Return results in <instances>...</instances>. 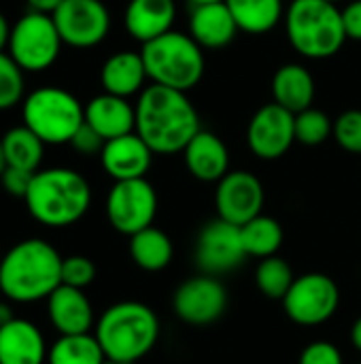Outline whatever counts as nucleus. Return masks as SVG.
<instances>
[{
	"label": "nucleus",
	"instance_id": "2eb2a0df",
	"mask_svg": "<svg viewBox=\"0 0 361 364\" xmlns=\"http://www.w3.org/2000/svg\"><path fill=\"white\" fill-rule=\"evenodd\" d=\"M228 307V292L213 275H198L179 286L174 292L177 316L191 326H206L217 322Z\"/></svg>",
	"mask_w": 361,
	"mask_h": 364
},
{
	"label": "nucleus",
	"instance_id": "dca6fc26",
	"mask_svg": "<svg viewBox=\"0 0 361 364\" xmlns=\"http://www.w3.org/2000/svg\"><path fill=\"white\" fill-rule=\"evenodd\" d=\"M151 158H153V151L136 132L106 141L100 154L102 168L115 181L143 179L151 166Z\"/></svg>",
	"mask_w": 361,
	"mask_h": 364
},
{
	"label": "nucleus",
	"instance_id": "ddd939ff",
	"mask_svg": "<svg viewBox=\"0 0 361 364\" xmlns=\"http://www.w3.org/2000/svg\"><path fill=\"white\" fill-rule=\"evenodd\" d=\"M264 186L249 171H230L215 190L217 218L234 226H245L253 218L262 215Z\"/></svg>",
	"mask_w": 361,
	"mask_h": 364
},
{
	"label": "nucleus",
	"instance_id": "393cba45",
	"mask_svg": "<svg viewBox=\"0 0 361 364\" xmlns=\"http://www.w3.org/2000/svg\"><path fill=\"white\" fill-rule=\"evenodd\" d=\"M236 26L247 34H266L283 17V0H226Z\"/></svg>",
	"mask_w": 361,
	"mask_h": 364
},
{
	"label": "nucleus",
	"instance_id": "f704fd0d",
	"mask_svg": "<svg viewBox=\"0 0 361 364\" xmlns=\"http://www.w3.org/2000/svg\"><path fill=\"white\" fill-rule=\"evenodd\" d=\"M298 364H345L343 363V354L340 350L330 343V341H315L309 343L302 354H300V363Z\"/></svg>",
	"mask_w": 361,
	"mask_h": 364
},
{
	"label": "nucleus",
	"instance_id": "f3484780",
	"mask_svg": "<svg viewBox=\"0 0 361 364\" xmlns=\"http://www.w3.org/2000/svg\"><path fill=\"white\" fill-rule=\"evenodd\" d=\"M187 171L204 183H219L230 173V151L226 143L209 132L200 130L183 149Z\"/></svg>",
	"mask_w": 361,
	"mask_h": 364
},
{
	"label": "nucleus",
	"instance_id": "1a4fd4ad",
	"mask_svg": "<svg viewBox=\"0 0 361 364\" xmlns=\"http://www.w3.org/2000/svg\"><path fill=\"white\" fill-rule=\"evenodd\" d=\"M340 305V292L332 277L323 273H306L296 277L283 299L287 318L300 326H319L328 322Z\"/></svg>",
	"mask_w": 361,
	"mask_h": 364
},
{
	"label": "nucleus",
	"instance_id": "aec40b11",
	"mask_svg": "<svg viewBox=\"0 0 361 364\" xmlns=\"http://www.w3.org/2000/svg\"><path fill=\"white\" fill-rule=\"evenodd\" d=\"M85 124H89L104 141L136 132V109L128 98L113 94H98L85 107Z\"/></svg>",
	"mask_w": 361,
	"mask_h": 364
},
{
	"label": "nucleus",
	"instance_id": "58836bf2",
	"mask_svg": "<svg viewBox=\"0 0 361 364\" xmlns=\"http://www.w3.org/2000/svg\"><path fill=\"white\" fill-rule=\"evenodd\" d=\"M30 11L34 13H45V15H53L57 11V6L64 2V0H26Z\"/></svg>",
	"mask_w": 361,
	"mask_h": 364
},
{
	"label": "nucleus",
	"instance_id": "c85d7f7f",
	"mask_svg": "<svg viewBox=\"0 0 361 364\" xmlns=\"http://www.w3.org/2000/svg\"><path fill=\"white\" fill-rule=\"evenodd\" d=\"M240 237L247 256H255L262 260L277 256L283 245V228L274 218L268 215H257L240 226Z\"/></svg>",
	"mask_w": 361,
	"mask_h": 364
},
{
	"label": "nucleus",
	"instance_id": "6e6552de",
	"mask_svg": "<svg viewBox=\"0 0 361 364\" xmlns=\"http://www.w3.org/2000/svg\"><path fill=\"white\" fill-rule=\"evenodd\" d=\"M62 36L51 15L28 11L11 28L9 55L23 73L47 70L60 55Z\"/></svg>",
	"mask_w": 361,
	"mask_h": 364
},
{
	"label": "nucleus",
	"instance_id": "bb28decb",
	"mask_svg": "<svg viewBox=\"0 0 361 364\" xmlns=\"http://www.w3.org/2000/svg\"><path fill=\"white\" fill-rule=\"evenodd\" d=\"M0 141H2V149H4L9 166L21 168L28 173H38L45 143L28 126H15L6 130Z\"/></svg>",
	"mask_w": 361,
	"mask_h": 364
},
{
	"label": "nucleus",
	"instance_id": "b1692460",
	"mask_svg": "<svg viewBox=\"0 0 361 364\" xmlns=\"http://www.w3.org/2000/svg\"><path fill=\"white\" fill-rule=\"evenodd\" d=\"M272 96L277 105L294 115L311 109L315 100V79L311 70L296 62L283 64L272 77Z\"/></svg>",
	"mask_w": 361,
	"mask_h": 364
},
{
	"label": "nucleus",
	"instance_id": "39448f33",
	"mask_svg": "<svg viewBox=\"0 0 361 364\" xmlns=\"http://www.w3.org/2000/svg\"><path fill=\"white\" fill-rule=\"evenodd\" d=\"M285 32L291 47L309 60L332 58L347 41L343 11L328 0H294L285 11Z\"/></svg>",
	"mask_w": 361,
	"mask_h": 364
},
{
	"label": "nucleus",
	"instance_id": "09e8293b",
	"mask_svg": "<svg viewBox=\"0 0 361 364\" xmlns=\"http://www.w3.org/2000/svg\"><path fill=\"white\" fill-rule=\"evenodd\" d=\"M360 364H361V363H360Z\"/></svg>",
	"mask_w": 361,
	"mask_h": 364
},
{
	"label": "nucleus",
	"instance_id": "7ed1b4c3",
	"mask_svg": "<svg viewBox=\"0 0 361 364\" xmlns=\"http://www.w3.org/2000/svg\"><path fill=\"white\" fill-rule=\"evenodd\" d=\"M23 200L38 224L66 228L87 213L91 205V188L81 173L55 166L34 173Z\"/></svg>",
	"mask_w": 361,
	"mask_h": 364
},
{
	"label": "nucleus",
	"instance_id": "f8f14e48",
	"mask_svg": "<svg viewBox=\"0 0 361 364\" xmlns=\"http://www.w3.org/2000/svg\"><path fill=\"white\" fill-rule=\"evenodd\" d=\"M296 143V115L277 102L257 109L247 128V145L262 160H277Z\"/></svg>",
	"mask_w": 361,
	"mask_h": 364
},
{
	"label": "nucleus",
	"instance_id": "4c0bfd02",
	"mask_svg": "<svg viewBox=\"0 0 361 364\" xmlns=\"http://www.w3.org/2000/svg\"><path fill=\"white\" fill-rule=\"evenodd\" d=\"M343 23H345L347 38L361 41V0H351L343 9Z\"/></svg>",
	"mask_w": 361,
	"mask_h": 364
},
{
	"label": "nucleus",
	"instance_id": "72a5a7b5",
	"mask_svg": "<svg viewBox=\"0 0 361 364\" xmlns=\"http://www.w3.org/2000/svg\"><path fill=\"white\" fill-rule=\"evenodd\" d=\"M96 279V264L87 256H68L62 260V284L70 288H87Z\"/></svg>",
	"mask_w": 361,
	"mask_h": 364
},
{
	"label": "nucleus",
	"instance_id": "49530a36",
	"mask_svg": "<svg viewBox=\"0 0 361 364\" xmlns=\"http://www.w3.org/2000/svg\"><path fill=\"white\" fill-rule=\"evenodd\" d=\"M328 2H332V4H338L340 0H328Z\"/></svg>",
	"mask_w": 361,
	"mask_h": 364
},
{
	"label": "nucleus",
	"instance_id": "2f4dec72",
	"mask_svg": "<svg viewBox=\"0 0 361 364\" xmlns=\"http://www.w3.org/2000/svg\"><path fill=\"white\" fill-rule=\"evenodd\" d=\"M23 98V70L15 60L0 51V111L15 107Z\"/></svg>",
	"mask_w": 361,
	"mask_h": 364
},
{
	"label": "nucleus",
	"instance_id": "37998d69",
	"mask_svg": "<svg viewBox=\"0 0 361 364\" xmlns=\"http://www.w3.org/2000/svg\"><path fill=\"white\" fill-rule=\"evenodd\" d=\"M6 156H4V149H2V141H0V177H2V173L6 171Z\"/></svg>",
	"mask_w": 361,
	"mask_h": 364
},
{
	"label": "nucleus",
	"instance_id": "ea45409f",
	"mask_svg": "<svg viewBox=\"0 0 361 364\" xmlns=\"http://www.w3.org/2000/svg\"><path fill=\"white\" fill-rule=\"evenodd\" d=\"M9 41H11V28H9L6 17L0 13V51H4V47H9Z\"/></svg>",
	"mask_w": 361,
	"mask_h": 364
},
{
	"label": "nucleus",
	"instance_id": "79ce46f5",
	"mask_svg": "<svg viewBox=\"0 0 361 364\" xmlns=\"http://www.w3.org/2000/svg\"><path fill=\"white\" fill-rule=\"evenodd\" d=\"M351 343L357 352H361V318L355 320V324L351 328Z\"/></svg>",
	"mask_w": 361,
	"mask_h": 364
},
{
	"label": "nucleus",
	"instance_id": "473e14b6",
	"mask_svg": "<svg viewBox=\"0 0 361 364\" xmlns=\"http://www.w3.org/2000/svg\"><path fill=\"white\" fill-rule=\"evenodd\" d=\"M332 136L336 143L349 151V154H361V111L360 109H349L340 113L334 122V132Z\"/></svg>",
	"mask_w": 361,
	"mask_h": 364
},
{
	"label": "nucleus",
	"instance_id": "423d86ee",
	"mask_svg": "<svg viewBox=\"0 0 361 364\" xmlns=\"http://www.w3.org/2000/svg\"><path fill=\"white\" fill-rule=\"evenodd\" d=\"M147 77L164 87L187 92L204 77V49L185 32L170 30L140 49Z\"/></svg>",
	"mask_w": 361,
	"mask_h": 364
},
{
	"label": "nucleus",
	"instance_id": "a878e982",
	"mask_svg": "<svg viewBox=\"0 0 361 364\" xmlns=\"http://www.w3.org/2000/svg\"><path fill=\"white\" fill-rule=\"evenodd\" d=\"M172 241L160 228H145L130 237V256L134 264L143 271L157 273L166 269L172 260Z\"/></svg>",
	"mask_w": 361,
	"mask_h": 364
},
{
	"label": "nucleus",
	"instance_id": "7c9ffc66",
	"mask_svg": "<svg viewBox=\"0 0 361 364\" xmlns=\"http://www.w3.org/2000/svg\"><path fill=\"white\" fill-rule=\"evenodd\" d=\"M334 132V122L319 109L311 107L296 115V141L309 147L326 143Z\"/></svg>",
	"mask_w": 361,
	"mask_h": 364
},
{
	"label": "nucleus",
	"instance_id": "c03bdc74",
	"mask_svg": "<svg viewBox=\"0 0 361 364\" xmlns=\"http://www.w3.org/2000/svg\"><path fill=\"white\" fill-rule=\"evenodd\" d=\"M187 2H191V4L196 6V4H209V2H223V0H187Z\"/></svg>",
	"mask_w": 361,
	"mask_h": 364
},
{
	"label": "nucleus",
	"instance_id": "5701e85b",
	"mask_svg": "<svg viewBox=\"0 0 361 364\" xmlns=\"http://www.w3.org/2000/svg\"><path fill=\"white\" fill-rule=\"evenodd\" d=\"M147 68L140 51H119L113 53L100 70V83L106 94L130 98L145 90Z\"/></svg>",
	"mask_w": 361,
	"mask_h": 364
},
{
	"label": "nucleus",
	"instance_id": "a18cd8bd",
	"mask_svg": "<svg viewBox=\"0 0 361 364\" xmlns=\"http://www.w3.org/2000/svg\"><path fill=\"white\" fill-rule=\"evenodd\" d=\"M102 364H119V363H113V360H104Z\"/></svg>",
	"mask_w": 361,
	"mask_h": 364
},
{
	"label": "nucleus",
	"instance_id": "9d476101",
	"mask_svg": "<svg viewBox=\"0 0 361 364\" xmlns=\"http://www.w3.org/2000/svg\"><path fill=\"white\" fill-rule=\"evenodd\" d=\"M157 213V194L153 186L143 179L115 181L106 196V218L111 226L128 237L153 226Z\"/></svg>",
	"mask_w": 361,
	"mask_h": 364
},
{
	"label": "nucleus",
	"instance_id": "a19ab883",
	"mask_svg": "<svg viewBox=\"0 0 361 364\" xmlns=\"http://www.w3.org/2000/svg\"><path fill=\"white\" fill-rule=\"evenodd\" d=\"M13 320H15V316H13L11 305L0 301V328H2V326H6V324H9V322H13Z\"/></svg>",
	"mask_w": 361,
	"mask_h": 364
},
{
	"label": "nucleus",
	"instance_id": "c9c22d12",
	"mask_svg": "<svg viewBox=\"0 0 361 364\" xmlns=\"http://www.w3.org/2000/svg\"><path fill=\"white\" fill-rule=\"evenodd\" d=\"M104 139L89 126L83 122V126L74 132V136L70 139V145L77 154H83V156H96V154H102L104 149Z\"/></svg>",
	"mask_w": 361,
	"mask_h": 364
},
{
	"label": "nucleus",
	"instance_id": "6ab92c4d",
	"mask_svg": "<svg viewBox=\"0 0 361 364\" xmlns=\"http://www.w3.org/2000/svg\"><path fill=\"white\" fill-rule=\"evenodd\" d=\"M238 34V26L223 2L196 4L189 15V36L202 49H223Z\"/></svg>",
	"mask_w": 361,
	"mask_h": 364
},
{
	"label": "nucleus",
	"instance_id": "0eeeda50",
	"mask_svg": "<svg viewBox=\"0 0 361 364\" xmlns=\"http://www.w3.org/2000/svg\"><path fill=\"white\" fill-rule=\"evenodd\" d=\"M85 122V107L62 87H38L23 100V126L45 145L70 143Z\"/></svg>",
	"mask_w": 361,
	"mask_h": 364
},
{
	"label": "nucleus",
	"instance_id": "f257e3e1",
	"mask_svg": "<svg viewBox=\"0 0 361 364\" xmlns=\"http://www.w3.org/2000/svg\"><path fill=\"white\" fill-rule=\"evenodd\" d=\"M134 109L136 134L153 154H179L200 132L198 111L185 92L151 83L140 92Z\"/></svg>",
	"mask_w": 361,
	"mask_h": 364
},
{
	"label": "nucleus",
	"instance_id": "412c9836",
	"mask_svg": "<svg viewBox=\"0 0 361 364\" xmlns=\"http://www.w3.org/2000/svg\"><path fill=\"white\" fill-rule=\"evenodd\" d=\"M177 19L174 0H130L123 23L128 34L143 45L170 32Z\"/></svg>",
	"mask_w": 361,
	"mask_h": 364
},
{
	"label": "nucleus",
	"instance_id": "e433bc0d",
	"mask_svg": "<svg viewBox=\"0 0 361 364\" xmlns=\"http://www.w3.org/2000/svg\"><path fill=\"white\" fill-rule=\"evenodd\" d=\"M32 179H34V173H28V171H21V168L6 166V171H4L2 177H0V183H2V188H4L6 194H11V196H15V198H26Z\"/></svg>",
	"mask_w": 361,
	"mask_h": 364
},
{
	"label": "nucleus",
	"instance_id": "a211bd4d",
	"mask_svg": "<svg viewBox=\"0 0 361 364\" xmlns=\"http://www.w3.org/2000/svg\"><path fill=\"white\" fill-rule=\"evenodd\" d=\"M47 314L51 326L60 335H85L94 326V309L89 299L83 290L64 284L47 299Z\"/></svg>",
	"mask_w": 361,
	"mask_h": 364
},
{
	"label": "nucleus",
	"instance_id": "de8ad7c7",
	"mask_svg": "<svg viewBox=\"0 0 361 364\" xmlns=\"http://www.w3.org/2000/svg\"><path fill=\"white\" fill-rule=\"evenodd\" d=\"M0 262H2V254H0Z\"/></svg>",
	"mask_w": 361,
	"mask_h": 364
},
{
	"label": "nucleus",
	"instance_id": "cd10ccee",
	"mask_svg": "<svg viewBox=\"0 0 361 364\" xmlns=\"http://www.w3.org/2000/svg\"><path fill=\"white\" fill-rule=\"evenodd\" d=\"M106 360L96 335H60L49 348V364H102Z\"/></svg>",
	"mask_w": 361,
	"mask_h": 364
},
{
	"label": "nucleus",
	"instance_id": "c756f323",
	"mask_svg": "<svg viewBox=\"0 0 361 364\" xmlns=\"http://www.w3.org/2000/svg\"><path fill=\"white\" fill-rule=\"evenodd\" d=\"M294 282H296V277H294L291 267L279 256L264 258L255 271L257 288L262 290L264 296H268L272 301H283Z\"/></svg>",
	"mask_w": 361,
	"mask_h": 364
},
{
	"label": "nucleus",
	"instance_id": "4468645a",
	"mask_svg": "<svg viewBox=\"0 0 361 364\" xmlns=\"http://www.w3.org/2000/svg\"><path fill=\"white\" fill-rule=\"evenodd\" d=\"M247 258L240 226L223 220L209 222L196 243V262L206 275H221L234 271Z\"/></svg>",
	"mask_w": 361,
	"mask_h": 364
},
{
	"label": "nucleus",
	"instance_id": "4be33fe9",
	"mask_svg": "<svg viewBox=\"0 0 361 364\" xmlns=\"http://www.w3.org/2000/svg\"><path fill=\"white\" fill-rule=\"evenodd\" d=\"M47 352L43 333L28 320L15 318L0 328V364H45Z\"/></svg>",
	"mask_w": 361,
	"mask_h": 364
},
{
	"label": "nucleus",
	"instance_id": "20e7f679",
	"mask_svg": "<svg viewBox=\"0 0 361 364\" xmlns=\"http://www.w3.org/2000/svg\"><path fill=\"white\" fill-rule=\"evenodd\" d=\"M96 339L106 360L132 364L155 348L160 339V320L151 307L136 301H123L100 316Z\"/></svg>",
	"mask_w": 361,
	"mask_h": 364
},
{
	"label": "nucleus",
	"instance_id": "f03ea898",
	"mask_svg": "<svg viewBox=\"0 0 361 364\" xmlns=\"http://www.w3.org/2000/svg\"><path fill=\"white\" fill-rule=\"evenodd\" d=\"M62 256L45 239L15 243L0 262V292L13 303L47 301L62 286Z\"/></svg>",
	"mask_w": 361,
	"mask_h": 364
},
{
	"label": "nucleus",
	"instance_id": "9b49d317",
	"mask_svg": "<svg viewBox=\"0 0 361 364\" xmlns=\"http://www.w3.org/2000/svg\"><path fill=\"white\" fill-rule=\"evenodd\" d=\"M51 17L62 43L77 49L100 45L111 30V15L102 0H64Z\"/></svg>",
	"mask_w": 361,
	"mask_h": 364
}]
</instances>
